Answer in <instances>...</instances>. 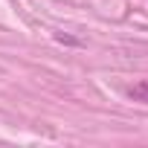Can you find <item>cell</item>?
<instances>
[{
	"mask_svg": "<svg viewBox=\"0 0 148 148\" xmlns=\"http://www.w3.org/2000/svg\"><path fill=\"white\" fill-rule=\"evenodd\" d=\"M128 93H131V99H139V102H148V82H142V84L131 87Z\"/></svg>",
	"mask_w": 148,
	"mask_h": 148,
	"instance_id": "cell-1",
	"label": "cell"
}]
</instances>
